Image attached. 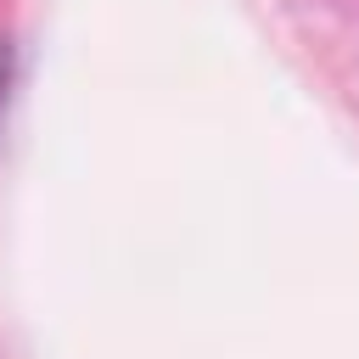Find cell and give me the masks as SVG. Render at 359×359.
I'll list each match as a JSON object with an SVG mask.
<instances>
[{
	"mask_svg": "<svg viewBox=\"0 0 359 359\" xmlns=\"http://www.w3.org/2000/svg\"><path fill=\"white\" fill-rule=\"evenodd\" d=\"M0 101H6V50H0Z\"/></svg>",
	"mask_w": 359,
	"mask_h": 359,
	"instance_id": "6da1fadb",
	"label": "cell"
}]
</instances>
